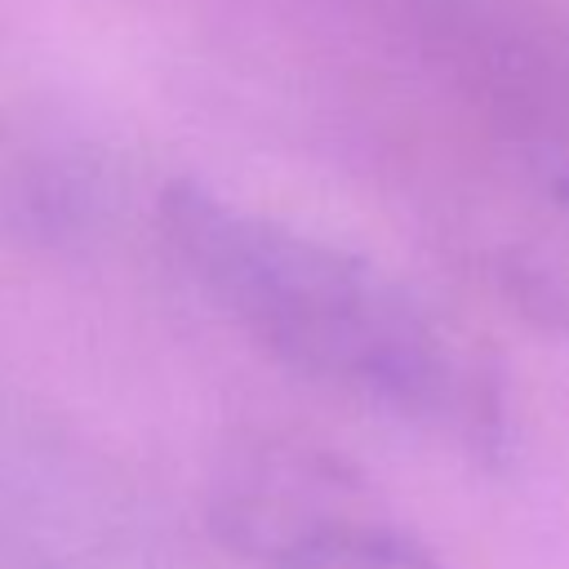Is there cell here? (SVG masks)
I'll return each instance as SVG.
<instances>
[{
	"label": "cell",
	"instance_id": "1",
	"mask_svg": "<svg viewBox=\"0 0 569 569\" xmlns=\"http://www.w3.org/2000/svg\"><path fill=\"white\" fill-rule=\"evenodd\" d=\"M160 222L200 293L276 365L471 458L507 453L498 373L382 267L204 187H173Z\"/></svg>",
	"mask_w": 569,
	"mask_h": 569
},
{
	"label": "cell",
	"instance_id": "2",
	"mask_svg": "<svg viewBox=\"0 0 569 569\" xmlns=\"http://www.w3.org/2000/svg\"><path fill=\"white\" fill-rule=\"evenodd\" d=\"M213 533L258 569H449L338 458L284 440L240 449L209 502Z\"/></svg>",
	"mask_w": 569,
	"mask_h": 569
}]
</instances>
